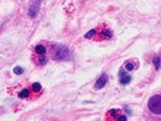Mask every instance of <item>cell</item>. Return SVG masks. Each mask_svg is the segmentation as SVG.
<instances>
[{
	"label": "cell",
	"mask_w": 161,
	"mask_h": 121,
	"mask_svg": "<svg viewBox=\"0 0 161 121\" xmlns=\"http://www.w3.org/2000/svg\"><path fill=\"white\" fill-rule=\"evenodd\" d=\"M95 29H92V30H90L89 32H87L86 34H84V38L86 39H91V38H93L94 36V34H95Z\"/></svg>",
	"instance_id": "11"
},
{
	"label": "cell",
	"mask_w": 161,
	"mask_h": 121,
	"mask_svg": "<svg viewBox=\"0 0 161 121\" xmlns=\"http://www.w3.org/2000/svg\"><path fill=\"white\" fill-rule=\"evenodd\" d=\"M95 34H94V39L97 41H105L112 38V32L107 29L105 25H100L98 29H95Z\"/></svg>",
	"instance_id": "3"
},
{
	"label": "cell",
	"mask_w": 161,
	"mask_h": 121,
	"mask_svg": "<svg viewBox=\"0 0 161 121\" xmlns=\"http://www.w3.org/2000/svg\"><path fill=\"white\" fill-rule=\"evenodd\" d=\"M46 58H45V57H41V58H39V60H37V64H39V65H44V64H46Z\"/></svg>",
	"instance_id": "13"
},
{
	"label": "cell",
	"mask_w": 161,
	"mask_h": 121,
	"mask_svg": "<svg viewBox=\"0 0 161 121\" xmlns=\"http://www.w3.org/2000/svg\"><path fill=\"white\" fill-rule=\"evenodd\" d=\"M69 57V50L65 46H57V49L55 50L54 58L58 61L67 60Z\"/></svg>",
	"instance_id": "4"
},
{
	"label": "cell",
	"mask_w": 161,
	"mask_h": 121,
	"mask_svg": "<svg viewBox=\"0 0 161 121\" xmlns=\"http://www.w3.org/2000/svg\"><path fill=\"white\" fill-rule=\"evenodd\" d=\"M13 72H15V74H17V75H21V74H23V73H24L23 68H22V67H20V66H17V67H15Z\"/></svg>",
	"instance_id": "12"
},
{
	"label": "cell",
	"mask_w": 161,
	"mask_h": 121,
	"mask_svg": "<svg viewBox=\"0 0 161 121\" xmlns=\"http://www.w3.org/2000/svg\"><path fill=\"white\" fill-rule=\"evenodd\" d=\"M125 70L128 72H132L135 70V65H134V63L132 62H127L126 64H125Z\"/></svg>",
	"instance_id": "10"
},
{
	"label": "cell",
	"mask_w": 161,
	"mask_h": 121,
	"mask_svg": "<svg viewBox=\"0 0 161 121\" xmlns=\"http://www.w3.org/2000/svg\"><path fill=\"white\" fill-rule=\"evenodd\" d=\"M106 83H107V75L106 74H103L98 81H97V83H95V88L97 89H101V88H103L105 86Z\"/></svg>",
	"instance_id": "6"
},
{
	"label": "cell",
	"mask_w": 161,
	"mask_h": 121,
	"mask_svg": "<svg viewBox=\"0 0 161 121\" xmlns=\"http://www.w3.org/2000/svg\"><path fill=\"white\" fill-rule=\"evenodd\" d=\"M148 108L155 115H160L161 112V97L160 95L152 96L148 101Z\"/></svg>",
	"instance_id": "2"
},
{
	"label": "cell",
	"mask_w": 161,
	"mask_h": 121,
	"mask_svg": "<svg viewBox=\"0 0 161 121\" xmlns=\"http://www.w3.org/2000/svg\"><path fill=\"white\" fill-rule=\"evenodd\" d=\"M155 66H156L157 70H159V68H160V57H157V58H155Z\"/></svg>",
	"instance_id": "14"
},
{
	"label": "cell",
	"mask_w": 161,
	"mask_h": 121,
	"mask_svg": "<svg viewBox=\"0 0 161 121\" xmlns=\"http://www.w3.org/2000/svg\"><path fill=\"white\" fill-rule=\"evenodd\" d=\"M120 76H121V78H120V83H121L122 85H127V84H129L131 81H132V77L126 75V73H125L124 70H121V72H120Z\"/></svg>",
	"instance_id": "5"
},
{
	"label": "cell",
	"mask_w": 161,
	"mask_h": 121,
	"mask_svg": "<svg viewBox=\"0 0 161 121\" xmlns=\"http://www.w3.org/2000/svg\"><path fill=\"white\" fill-rule=\"evenodd\" d=\"M30 96V91L28 89H22V90L19 92V97L20 98H28Z\"/></svg>",
	"instance_id": "8"
},
{
	"label": "cell",
	"mask_w": 161,
	"mask_h": 121,
	"mask_svg": "<svg viewBox=\"0 0 161 121\" xmlns=\"http://www.w3.org/2000/svg\"><path fill=\"white\" fill-rule=\"evenodd\" d=\"M105 121H127V117L121 109H111L105 115Z\"/></svg>",
	"instance_id": "1"
},
{
	"label": "cell",
	"mask_w": 161,
	"mask_h": 121,
	"mask_svg": "<svg viewBox=\"0 0 161 121\" xmlns=\"http://www.w3.org/2000/svg\"><path fill=\"white\" fill-rule=\"evenodd\" d=\"M35 52L39 54V55H44L45 53H46V47L44 45H42V44H39V45H36L35 46Z\"/></svg>",
	"instance_id": "7"
},
{
	"label": "cell",
	"mask_w": 161,
	"mask_h": 121,
	"mask_svg": "<svg viewBox=\"0 0 161 121\" xmlns=\"http://www.w3.org/2000/svg\"><path fill=\"white\" fill-rule=\"evenodd\" d=\"M41 89H42V85L39 83H34L32 85V90L34 92H39V91H41Z\"/></svg>",
	"instance_id": "9"
}]
</instances>
